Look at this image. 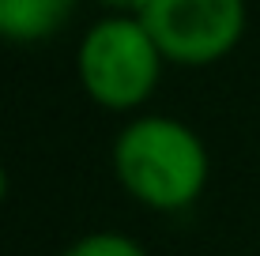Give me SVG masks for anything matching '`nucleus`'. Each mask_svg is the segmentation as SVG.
Here are the masks:
<instances>
[{
    "label": "nucleus",
    "instance_id": "obj_1",
    "mask_svg": "<svg viewBox=\"0 0 260 256\" xmlns=\"http://www.w3.org/2000/svg\"><path fill=\"white\" fill-rule=\"evenodd\" d=\"M113 173L136 204L151 211H189L211 177L208 147L196 132L166 113L132 117L113 139Z\"/></svg>",
    "mask_w": 260,
    "mask_h": 256
},
{
    "label": "nucleus",
    "instance_id": "obj_3",
    "mask_svg": "<svg viewBox=\"0 0 260 256\" xmlns=\"http://www.w3.org/2000/svg\"><path fill=\"white\" fill-rule=\"evenodd\" d=\"M140 19L166 64L208 68L238 49L245 34V0H143Z\"/></svg>",
    "mask_w": 260,
    "mask_h": 256
},
{
    "label": "nucleus",
    "instance_id": "obj_2",
    "mask_svg": "<svg viewBox=\"0 0 260 256\" xmlns=\"http://www.w3.org/2000/svg\"><path fill=\"white\" fill-rule=\"evenodd\" d=\"M162 49L140 15H106L83 34L76 72L94 105L113 113L140 109L162 79Z\"/></svg>",
    "mask_w": 260,
    "mask_h": 256
},
{
    "label": "nucleus",
    "instance_id": "obj_7",
    "mask_svg": "<svg viewBox=\"0 0 260 256\" xmlns=\"http://www.w3.org/2000/svg\"><path fill=\"white\" fill-rule=\"evenodd\" d=\"M4 196H8V170H4V162H0V204H4Z\"/></svg>",
    "mask_w": 260,
    "mask_h": 256
},
{
    "label": "nucleus",
    "instance_id": "obj_5",
    "mask_svg": "<svg viewBox=\"0 0 260 256\" xmlns=\"http://www.w3.org/2000/svg\"><path fill=\"white\" fill-rule=\"evenodd\" d=\"M64 256H147V252L136 237L121 230H94V234H83L79 241H72Z\"/></svg>",
    "mask_w": 260,
    "mask_h": 256
},
{
    "label": "nucleus",
    "instance_id": "obj_6",
    "mask_svg": "<svg viewBox=\"0 0 260 256\" xmlns=\"http://www.w3.org/2000/svg\"><path fill=\"white\" fill-rule=\"evenodd\" d=\"M102 8H110V15H140L143 0H98Z\"/></svg>",
    "mask_w": 260,
    "mask_h": 256
},
{
    "label": "nucleus",
    "instance_id": "obj_4",
    "mask_svg": "<svg viewBox=\"0 0 260 256\" xmlns=\"http://www.w3.org/2000/svg\"><path fill=\"white\" fill-rule=\"evenodd\" d=\"M76 15V0H0V38L38 46L57 38Z\"/></svg>",
    "mask_w": 260,
    "mask_h": 256
}]
</instances>
